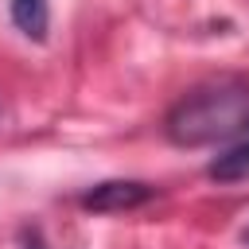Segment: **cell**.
<instances>
[{
  "label": "cell",
  "instance_id": "obj_1",
  "mask_svg": "<svg viewBox=\"0 0 249 249\" xmlns=\"http://www.w3.org/2000/svg\"><path fill=\"white\" fill-rule=\"evenodd\" d=\"M241 132H249V89H233V86L195 89L183 101H175V109L167 113V136L187 148L218 144Z\"/></svg>",
  "mask_w": 249,
  "mask_h": 249
},
{
  "label": "cell",
  "instance_id": "obj_2",
  "mask_svg": "<svg viewBox=\"0 0 249 249\" xmlns=\"http://www.w3.org/2000/svg\"><path fill=\"white\" fill-rule=\"evenodd\" d=\"M156 195V187L140 183V179H105L93 183L89 191L78 195V206L93 210V214H121V210H136Z\"/></svg>",
  "mask_w": 249,
  "mask_h": 249
},
{
  "label": "cell",
  "instance_id": "obj_3",
  "mask_svg": "<svg viewBox=\"0 0 249 249\" xmlns=\"http://www.w3.org/2000/svg\"><path fill=\"white\" fill-rule=\"evenodd\" d=\"M206 175L218 179V183H241V179H249V132L237 144H230L226 152H218L206 163Z\"/></svg>",
  "mask_w": 249,
  "mask_h": 249
},
{
  "label": "cell",
  "instance_id": "obj_4",
  "mask_svg": "<svg viewBox=\"0 0 249 249\" xmlns=\"http://www.w3.org/2000/svg\"><path fill=\"white\" fill-rule=\"evenodd\" d=\"M12 23H16L27 39L43 43V39H47V27H51V8H47V0H12Z\"/></svg>",
  "mask_w": 249,
  "mask_h": 249
},
{
  "label": "cell",
  "instance_id": "obj_5",
  "mask_svg": "<svg viewBox=\"0 0 249 249\" xmlns=\"http://www.w3.org/2000/svg\"><path fill=\"white\" fill-rule=\"evenodd\" d=\"M23 249H47L43 237H39V230H27V233H23Z\"/></svg>",
  "mask_w": 249,
  "mask_h": 249
},
{
  "label": "cell",
  "instance_id": "obj_6",
  "mask_svg": "<svg viewBox=\"0 0 249 249\" xmlns=\"http://www.w3.org/2000/svg\"><path fill=\"white\" fill-rule=\"evenodd\" d=\"M245 241H249V233H245Z\"/></svg>",
  "mask_w": 249,
  "mask_h": 249
}]
</instances>
